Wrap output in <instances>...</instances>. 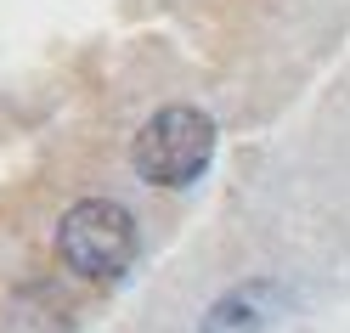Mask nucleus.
<instances>
[{
	"label": "nucleus",
	"instance_id": "f257e3e1",
	"mask_svg": "<svg viewBox=\"0 0 350 333\" xmlns=\"http://www.w3.org/2000/svg\"><path fill=\"white\" fill-rule=\"evenodd\" d=\"M215 142H221V130H215V119L204 107L170 102L136 130V142H130V170H136L147 187H159V192H181L215 164Z\"/></svg>",
	"mask_w": 350,
	"mask_h": 333
},
{
	"label": "nucleus",
	"instance_id": "f03ea898",
	"mask_svg": "<svg viewBox=\"0 0 350 333\" xmlns=\"http://www.w3.org/2000/svg\"><path fill=\"white\" fill-rule=\"evenodd\" d=\"M136 249H142L136 215L113 198H79L57 220V260L79 282H102V288L119 282L136 265Z\"/></svg>",
	"mask_w": 350,
	"mask_h": 333
},
{
	"label": "nucleus",
	"instance_id": "7ed1b4c3",
	"mask_svg": "<svg viewBox=\"0 0 350 333\" xmlns=\"http://www.w3.org/2000/svg\"><path fill=\"white\" fill-rule=\"evenodd\" d=\"M277 317H282V288L271 277H249L204 310L198 333H266Z\"/></svg>",
	"mask_w": 350,
	"mask_h": 333
}]
</instances>
